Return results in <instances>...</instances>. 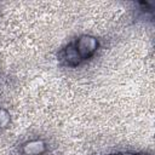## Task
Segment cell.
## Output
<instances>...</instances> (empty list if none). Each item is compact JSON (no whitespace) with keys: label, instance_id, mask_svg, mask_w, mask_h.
Returning a JSON list of instances; mask_svg holds the SVG:
<instances>
[{"label":"cell","instance_id":"6da1fadb","mask_svg":"<svg viewBox=\"0 0 155 155\" xmlns=\"http://www.w3.org/2000/svg\"><path fill=\"white\" fill-rule=\"evenodd\" d=\"M75 48L81 59L91 58L98 48V40L93 35L84 34V35L79 36V39L76 40Z\"/></svg>","mask_w":155,"mask_h":155},{"label":"cell","instance_id":"7a4b0ae2","mask_svg":"<svg viewBox=\"0 0 155 155\" xmlns=\"http://www.w3.org/2000/svg\"><path fill=\"white\" fill-rule=\"evenodd\" d=\"M47 150V145L42 139H31L22 145V153L24 155H42Z\"/></svg>","mask_w":155,"mask_h":155},{"label":"cell","instance_id":"3957f363","mask_svg":"<svg viewBox=\"0 0 155 155\" xmlns=\"http://www.w3.org/2000/svg\"><path fill=\"white\" fill-rule=\"evenodd\" d=\"M62 56H63V59H64L65 64L69 65V67H76V65H79V64L81 63V61H82V59L80 58V56H79V53H78V51H76V48H75V45H73V44L68 45V46L63 50Z\"/></svg>","mask_w":155,"mask_h":155},{"label":"cell","instance_id":"277c9868","mask_svg":"<svg viewBox=\"0 0 155 155\" xmlns=\"http://www.w3.org/2000/svg\"><path fill=\"white\" fill-rule=\"evenodd\" d=\"M11 121V116H10V113L4 109V108H0V130L5 128L8 126Z\"/></svg>","mask_w":155,"mask_h":155},{"label":"cell","instance_id":"5b68a950","mask_svg":"<svg viewBox=\"0 0 155 155\" xmlns=\"http://www.w3.org/2000/svg\"><path fill=\"white\" fill-rule=\"evenodd\" d=\"M117 155H136L133 153H121V154H117Z\"/></svg>","mask_w":155,"mask_h":155},{"label":"cell","instance_id":"8992f818","mask_svg":"<svg viewBox=\"0 0 155 155\" xmlns=\"http://www.w3.org/2000/svg\"><path fill=\"white\" fill-rule=\"evenodd\" d=\"M140 155H150V154H140Z\"/></svg>","mask_w":155,"mask_h":155},{"label":"cell","instance_id":"52a82bcc","mask_svg":"<svg viewBox=\"0 0 155 155\" xmlns=\"http://www.w3.org/2000/svg\"><path fill=\"white\" fill-rule=\"evenodd\" d=\"M113 155H114V154H113Z\"/></svg>","mask_w":155,"mask_h":155}]
</instances>
